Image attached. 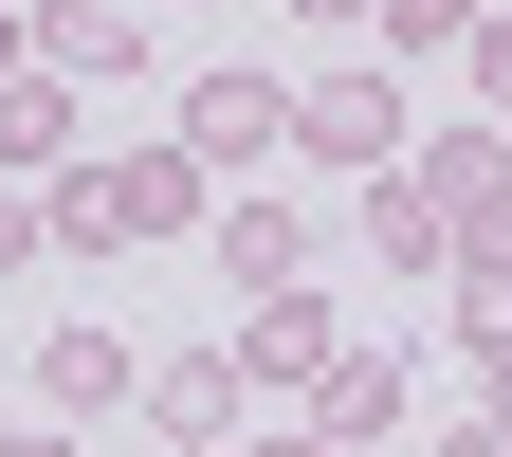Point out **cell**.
<instances>
[{"instance_id":"cell-9","label":"cell","mask_w":512,"mask_h":457,"mask_svg":"<svg viewBox=\"0 0 512 457\" xmlns=\"http://www.w3.org/2000/svg\"><path fill=\"white\" fill-rule=\"evenodd\" d=\"M403 421H421V348H348L330 403H311V439H330V457H384Z\"/></svg>"},{"instance_id":"cell-1","label":"cell","mask_w":512,"mask_h":457,"mask_svg":"<svg viewBox=\"0 0 512 457\" xmlns=\"http://www.w3.org/2000/svg\"><path fill=\"white\" fill-rule=\"evenodd\" d=\"M220 183L183 165V128H147V147H92L74 183H37V238L55 256H128V238H202Z\"/></svg>"},{"instance_id":"cell-12","label":"cell","mask_w":512,"mask_h":457,"mask_svg":"<svg viewBox=\"0 0 512 457\" xmlns=\"http://www.w3.org/2000/svg\"><path fill=\"white\" fill-rule=\"evenodd\" d=\"M366 256H384V275H403V293H421V275H458V220H439V202H421V183H403V165H384V183H366Z\"/></svg>"},{"instance_id":"cell-6","label":"cell","mask_w":512,"mask_h":457,"mask_svg":"<svg viewBox=\"0 0 512 457\" xmlns=\"http://www.w3.org/2000/svg\"><path fill=\"white\" fill-rule=\"evenodd\" d=\"M238 421H256V384H238V330H220V348H147V439L220 457Z\"/></svg>"},{"instance_id":"cell-8","label":"cell","mask_w":512,"mask_h":457,"mask_svg":"<svg viewBox=\"0 0 512 457\" xmlns=\"http://www.w3.org/2000/svg\"><path fill=\"white\" fill-rule=\"evenodd\" d=\"M37 74H55V92H92V110H110L128 74H147V19H128V0H37Z\"/></svg>"},{"instance_id":"cell-13","label":"cell","mask_w":512,"mask_h":457,"mask_svg":"<svg viewBox=\"0 0 512 457\" xmlns=\"http://www.w3.org/2000/svg\"><path fill=\"white\" fill-rule=\"evenodd\" d=\"M476 19H494V0H366V55L403 74V55H439V37H476Z\"/></svg>"},{"instance_id":"cell-14","label":"cell","mask_w":512,"mask_h":457,"mask_svg":"<svg viewBox=\"0 0 512 457\" xmlns=\"http://www.w3.org/2000/svg\"><path fill=\"white\" fill-rule=\"evenodd\" d=\"M458 348L512 366V256H458Z\"/></svg>"},{"instance_id":"cell-11","label":"cell","mask_w":512,"mask_h":457,"mask_svg":"<svg viewBox=\"0 0 512 457\" xmlns=\"http://www.w3.org/2000/svg\"><path fill=\"white\" fill-rule=\"evenodd\" d=\"M74 165H92V92L19 74V92H0V183H74Z\"/></svg>"},{"instance_id":"cell-16","label":"cell","mask_w":512,"mask_h":457,"mask_svg":"<svg viewBox=\"0 0 512 457\" xmlns=\"http://www.w3.org/2000/svg\"><path fill=\"white\" fill-rule=\"evenodd\" d=\"M37 256H55L37 238V183H0V275H37Z\"/></svg>"},{"instance_id":"cell-22","label":"cell","mask_w":512,"mask_h":457,"mask_svg":"<svg viewBox=\"0 0 512 457\" xmlns=\"http://www.w3.org/2000/svg\"><path fill=\"white\" fill-rule=\"evenodd\" d=\"M476 421H494V439H512V366H494V384H476Z\"/></svg>"},{"instance_id":"cell-7","label":"cell","mask_w":512,"mask_h":457,"mask_svg":"<svg viewBox=\"0 0 512 457\" xmlns=\"http://www.w3.org/2000/svg\"><path fill=\"white\" fill-rule=\"evenodd\" d=\"M202 256L238 275V311H256V293H311V220L275 202V183H220V220H202Z\"/></svg>"},{"instance_id":"cell-19","label":"cell","mask_w":512,"mask_h":457,"mask_svg":"<svg viewBox=\"0 0 512 457\" xmlns=\"http://www.w3.org/2000/svg\"><path fill=\"white\" fill-rule=\"evenodd\" d=\"M421 457H512V439H494V421H439V439H421Z\"/></svg>"},{"instance_id":"cell-17","label":"cell","mask_w":512,"mask_h":457,"mask_svg":"<svg viewBox=\"0 0 512 457\" xmlns=\"http://www.w3.org/2000/svg\"><path fill=\"white\" fill-rule=\"evenodd\" d=\"M0 457H92V439L74 421H0Z\"/></svg>"},{"instance_id":"cell-21","label":"cell","mask_w":512,"mask_h":457,"mask_svg":"<svg viewBox=\"0 0 512 457\" xmlns=\"http://www.w3.org/2000/svg\"><path fill=\"white\" fill-rule=\"evenodd\" d=\"M238 457H330V439H311V421H275V439H238Z\"/></svg>"},{"instance_id":"cell-18","label":"cell","mask_w":512,"mask_h":457,"mask_svg":"<svg viewBox=\"0 0 512 457\" xmlns=\"http://www.w3.org/2000/svg\"><path fill=\"white\" fill-rule=\"evenodd\" d=\"M19 74H37V19H19V0H0V92H19Z\"/></svg>"},{"instance_id":"cell-10","label":"cell","mask_w":512,"mask_h":457,"mask_svg":"<svg viewBox=\"0 0 512 457\" xmlns=\"http://www.w3.org/2000/svg\"><path fill=\"white\" fill-rule=\"evenodd\" d=\"M110 403H147V348H128V330H55V348H37V421L92 439Z\"/></svg>"},{"instance_id":"cell-4","label":"cell","mask_w":512,"mask_h":457,"mask_svg":"<svg viewBox=\"0 0 512 457\" xmlns=\"http://www.w3.org/2000/svg\"><path fill=\"white\" fill-rule=\"evenodd\" d=\"M275 147H293V74H256V55H238V74L183 92V165H202V183H256Z\"/></svg>"},{"instance_id":"cell-5","label":"cell","mask_w":512,"mask_h":457,"mask_svg":"<svg viewBox=\"0 0 512 457\" xmlns=\"http://www.w3.org/2000/svg\"><path fill=\"white\" fill-rule=\"evenodd\" d=\"M330 366H348L330 293H256L238 311V384H256V403H330Z\"/></svg>"},{"instance_id":"cell-2","label":"cell","mask_w":512,"mask_h":457,"mask_svg":"<svg viewBox=\"0 0 512 457\" xmlns=\"http://www.w3.org/2000/svg\"><path fill=\"white\" fill-rule=\"evenodd\" d=\"M421 128H403V74L384 55H330V74H293V165H348V183H384Z\"/></svg>"},{"instance_id":"cell-20","label":"cell","mask_w":512,"mask_h":457,"mask_svg":"<svg viewBox=\"0 0 512 457\" xmlns=\"http://www.w3.org/2000/svg\"><path fill=\"white\" fill-rule=\"evenodd\" d=\"M293 19H311V37H366V0H293Z\"/></svg>"},{"instance_id":"cell-3","label":"cell","mask_w":512,"mask_h":457,"mask_svg":"<svg viewBox=\"0 0 512 457\" xmlns=\"http://www.w3.org/2000/svg\"><path fill=\"white\" fill-rule=\"evenodd\" d=\"M403 183L458 220V256H512V128H494V110H439L421 147H403Z\"/></svg>"},{"instance_id":"cell-15","label":"cell","mask_w":512,"mask_h":457,"mask_svg":"<svg viewBox=\"0 0 512 457\" xmlns=\"http://www.w3.org/2000/svg\"><path fill=\"white\" fill-rule=\"evenodd\" d=\"M458 55H476V92H494V128H512V0H494V19H476Z\"/></svg>"}]
</instances>
